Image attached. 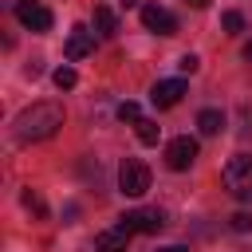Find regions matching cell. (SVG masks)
Here are the masks:
<instances>
[{"mask_svg":"<svg viewBox=\"0 0 252 252\" xmlns=\"http://www.w3.org/2000/svg\"><path fill=\"white\" fill-rule=\"evenodd\" d=\"M91 51H94V32L71 28V35H67V59H83V55H91Z\"/></svg>","mask_w":252,"mask_h":252,"instance_id":"obj_9","label":"cell"},{"mask_svg":"<svg viewBox=\"0 0 252 252\" xmlns=\"http://www.w3.org/2000/svg\"><path fill=\"white\" fill-rule=\"evenodd\" d=\"M158 252H189L185 244H165V248H158Z\"/></svg>","mask_w":252,"mask_h":252,"instance_id":"obj_20","label":"cell"},{"mask_svg":"<svg viewBox=\"0 0 252 252\" xmlns=\"http://www.w3.org/2000/svg\"><path fill=\"white\" fill-rule=\"evenodd\" d=\"M161 224H165V213L161 209H134V213H122L118 217V228L126 236H134V232H158Z\"/></svg>","mask_w":252,"mask_h":252,"instance_id":"obj_4","label":"cell"},{"mask_svg":"<svg viewBox=\"0 0 252 252\" xmlns=\"http://www.w3.org/2000/svg\"><path fill=\"white\" fill-rule=\"evenodd\" d=\"M94 32H98V35H114V32H118V16H114L106 4L94 8Z\"/></svg>","mask_w":252,"mask_h":252,"instance_id":"obj_12","label":"cell"},{"mask_svg":"<svg viewBox=\"0 0 252 252\" xmlns=\"http://www.w3.org/2000/svg\"><path fill=\"white\" fill-rule=\"evenodd\" d=\"M126 232L122 228H110V232H98L94 236V252H126Z\"/></svg>","mask_w":252,"mask_h":252,"instance_id":"obj_10","label":"cell"},{"mask_svg":"<svg viewBox=\"0 0 252 252\" xmlns=\"http://www.w3.org/2000/svg\"><path fill=\"white\" fill-rule=\"evenodd\" d=\"M142 24L150 32H158V35H173L177 32V16L169 8H161V4H142Z\"/></svg>","mask_w":252,"mask_h":252,"instance_id":"obj_7","label":"cell"},{"mask_svg":"<svg viewBox=\"0 0 252 252\" xmlns=\"http://www.w3.org/2000/svg\"><path fill=\"white\" fill-rule=\"evenodd\" d=\"M118 189H122L126 197H142V193L150 189V165L138 161V158H126V161L118 165Z\"/></svg>","mask_w":252,"mask_h":252,"instance_id":"obj_3","label":"cell"},{"mask_svg":"<svg viewBox=\"0 0 252 252\" xmlns=\"http://www.w3.org/2000/svg\"><path fill=\"white\" fill-rule=\"evenodd\" d=\"M197 130H201L205 138L220 134V130H224V114H220V110H213V106H209V110H201V114H197Z\"/></svg>","mask_w":252,"mask_h":252,"instance_id":"obj_11","label":"cell"},{"mask_svg":"<svg viewBox=\"0 0 252 252\" xmlns=\"http://www.w3.org/2000/svg\"><path fill=\"white\" fill-rule=\"evenodd\" d=\"M122 4H126V8H130V4H138V0H122Z\"/></svg>","mask_w":252,"mask_h":252,"instance_id":"obj_23","label":"cell"},{"mask_svg":"<svg viewBox=\"0 0 252 252\" xmlns=\"http://www.w3.org/2000/svg\"><path fill=\"white\" fill-rule=\"evenodd\" d=\"M197 161V138H189V134H181V138H173L169 146H165V165L173 169V173H181V169H189Z\"/></svg>","mask_w":252,"mask_h":252,"instance_id":"obj_5","label":"cell"},{"mask_svg":"<svg viewBox=\"0 0 252 252\" xmlns=\"http://www.w3.org/2000/svg\"><path fill=\"white\" fill-rule=\"evenodd\" d=\"M220 28H224L228 35H236V32H244V16H240V12H224V16H220Z\"/></svg>","mask_w":252,"mask_h":252,"instance_id":"obj_15","label":"cell"},{"mask_svg":"<svg viewBox=\"0 0 252 252\" xmlns=\"http://www.w3.org/2000/svg\"><path fill=\"white\" fill-rule=\"evenodd\" d=\"M244 59H252V39H248V43H244Z\"/></svg>","mask_w":252,"mask_h":252,"instance_id":"obj_22","label":"cell"},{"mask_svg":"<svg viewBox=\"0 0 252 252\" xmlns=\"http://www.w3.org/2000/svg\"><path fill=\"white\" fill-rule=\"evenodd\" d=\"M63 126V106L59 102H32L16 114V138L20 142H47Z\"/></svg>","mask_w":252,"mask_h":252,"instance_id":"obj_1","label":"cell"},{"mask_svg":"<svg viewBox=\"0 0 252 252\" xmlns=\"http://www.w3.org/2000/svg\"><path fill=\"white\" fill-rule=\"evenodd\" d=\"M177 67H181L185 75H193V71L201 67V59H197V55H181V63H177Z\"/></svg>","mask_w":252,"mask_h":252,"instance_id":"obj_19","label":"cell"},{"mask_svg":"<svg viewBox=\"0 0 252 252\" xmlns=\"http://www.w3.org/2000/svg\"><path fill=\"white\" fill-rule=\"evenodd\" d=\"M16 20H20L28 32H51V24H55L51 8H43V4H35V0H20V4H16Z\"/></svg>","mask_w":252,"mask_h":252,"instance_id":"obj_6","label":"cell"},{"mask_svg":"<svg viewBox=\"0 0 252 252\" xmlns=\"http://www.w3.org/2000/svg\"><path fill=\"white\" fill-rule=\"evenodd\" d=\"M24 205H28V209H32V213H39V217H43V213H47V209H43V201H39V197H35V193H32V189H24Z\"/></svg>","mask_w":252,"mask_h":252,"instance_id":"obj_18","label":"cell"},{"mask_svg":"<svg viewBox=\"0 0 252 252\" xmlns=\"http://www.w3.org/2000/svg\"><path fill=\"white\" fill-rule=\"evenodd\" d=\"M118 118L138 126V122H142V110H138V102H122V106H118Z\"/></svg>","mask_w":252,"mask_h":252,"instance_id":"obj_16","label":"cell"},{"mask_svg":"<svg viewBox=\"0 0 252 252\" xmlns=\"http://www.w3.org/2000/svg\"><path fill=\"white\" fill-rule=\"evenodd\" d=\"M189 8H209V0H185Z\"/></svg>","mask_w":252,"mask_h":252,"instance_id":"obj_21","label":"cell"},{"mask_svg":"<svg viewBox=\"0 0 252 252\" xmlns=\"http://www.w3.org/2000/svg\"><path fill=\"white\" fill-rule=\"evenodd\" d=\"M228 224H232L236 232H252V217H248V213H232V217H228Z\"/></svg>","mask_w":252,"mask_h":252,"instance_id":"obj_17","label":"cell"},{"mask_svg":"<svg viewBox=\"0 0 252 252\" xmlns=\"http://www.w3.org/2000/svg\"><path fill=\"white\" fill-rule=\"evenodd\" d=\"M220 181H224V189H228L232 197L252 201V154H236V158L224 165Z\"/></svg>","mask_w":252,"mask_h":252,"instance_id":"obj_2","label":"cell"},{"mask_svg":"<svg viewBox=\"0 0 252 252\" xmlns=\"http://www.w3.org/2000/svg\"><path fill=\"white\" fill-rule=\"evenodd\" d=\"M158 138H161V126H158L154 118H142V122H138V142H142V146H158Z\"/></svg>","mask_w":252,"mask_h":252,"instance_id":"obj_13","label":"cell"},{"mask_svg":"<svg viewBox=\"0 0 252 252\" xmlns=\"http://www.w3.org/2000/svg\"><path fill=\"white\" fill-rule=\"evenodd\" d=\"M181 94H185V83H181V79H161V83H154V91H150V98H154V106H158V110L177 106V102H181Z\"/></svg>","mask_w":252,"mask_h":252,"instance_id":"obj_8","label":"cell"},{"mask_svg":"<svg viewBox=\"0 0 252 252\" xmlns=\"http://www.w3.org/2000/svg\"><path fill=\"white\" fill-rule=\"evenodd\" d=\"M51 83H55L59 91H71V87L79 83V75H75V67H55V75H51Z\"/></svg>","mask_w":252,"mask_h":252,"instance_id":"obj_14","label":"cell"}]
</instances>
